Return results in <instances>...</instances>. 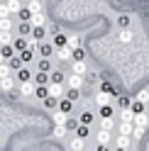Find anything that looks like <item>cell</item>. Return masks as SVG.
I'll list each match as a JSON object with an SVG mask.
<instances>
[{
	"mask_svg": "<svg viewBox=\"0 0 149 151\" xmlns=\"http://www.w3.org/2000/svg\"><path fill=\"white\" fill-rule=\"evenodd\" d=\"M17 90H20V95L30 98V95H34V90H37V83H34V81H22L20 86H17Z\"/></svg>",
	"mask_w": 149,
	"mask_h": 151,
	"instance_id": "obj_1",
	"label": "cell"
},
{
	"mask_svg": "<svg viewBox=\"0 0 149 151\" xmlns=\"http://www.w3.org/2000/svg\"><path fill=\"white\" fill-rule=\"evenodd\" d=\"M37 51H39V56H46V59H49V56H51L54 51H56V46L42 39V42H39V46H37Z\"/></svg>",
	"mask_w": 149,
	"mask_h": 151,
	"instance_id": "obj_2",
	"label": "cell"
},
{
	"mask_svg": "<svg viewBox=\"0 0 149 151\" xmlns=\"http://www.w3.org/2000/svg\"><path fill=\"white\" fill-rule=\"evenodd\" d=\"M66 86H69V88H78V90H83V76H81V73H71L69 78H66Z\"/></svg>",
	"mask_w": 149,
	"mask_h": 151,
	"instance_id": "obj_3",
	"label": "cell"
},
{
	"mask_svg": "<svg viewBox=\"0 0 149 151\" xmlns=\"http://www.w3.org/2000/svg\"><path fill=\"white\" fill-rule=\"evenodd\" d=\"M17 83H20V81H15L12 78V76H5V78H0V90H12V88H17Z\"/></svg>",
	"mask_w": 149,
	"mask_h": 151,
	"instance_id": "obj_4",
	"label": "cell"
},
{
	"mask_svg": "<svg viewBox=\"0 0 149 151\" xmlns=\"http://www.w3.org/2000/svg\"><path fill=\"white\" fill-rule=\"evenodd\" d=\"M110 100H113V95H110V93H105V90H98V93H95V105H98V107L110 105Z\"/></svg>",
	"mask_w": 149,
	"mask_h": 151,
	"instance_id": "obj_5",
	"label": "cell"
},
{
	"mask_svg": "<svg viewBox=\"0 0 149 151\" xmlns=\"http://www.w3.org/2000/svg\"><path fill=\"white\" fill-rule=\"evenodd\" d=\"M17 32H20L22 37H32V32H34V24H32L30 20H25V22H20V24H17Z\"/></svg>",
	"mask_w": 149,
	"mask_h": 151,
	"instance_id": "obj_6",
	"label": "cell"
},
{
	"mask_svg": "<svg viewBox=\"0 0 149 151\" xmlns=\"http://www.w3.org/2000/svg\"><path fill=\"white\" fill-rule=\"evenodd\" d=\"M7 66H10V71H20L22 66H27V63L20 59V54H15V56H10V59H7Z\"/></svg>",
	"mask_w": 149,
	"mask_h": 151,
	"instance_id": "obj_7",
	"label": "cell"
},
{
	"mask_svg": "<svg viewBox=\"0 0 149 151\" xmlns=\"http://www.w3.org/2000/svg\"><path fill=\"white\" fill-rule=\"evenodd\" d=\"M64 90H66V88H64V83H51V81H49V95L61 98V95H64Z\"/></svg>",
	"mask_w": 149,
	"mask_h": 151,
	"instance_id": "obj_8",
	"label": "cell"
},
{
	"mask_svg": "<svg viewBox=\"0 0 149 151\" xmlns=\"http://www.w3.org/2000/svg\"><path fill=\"white\" fill-rule=\"evenodd\" d=\"M95 139H98V144H110L113 134H110V129H103V127H100V129H98V134H95Z\"/></svg>",
	"mask_w": 149,
	"mask_h": 151,
	"instance_id": "obj_9",
	"label": "cell"
},
{
	"mask_svg": "<svg viewBox=\"0 0 149 151\" xmlns=\"http://www.w3.org/2000/svg\"><path fill=\"white\" fill-rule=\"evenodd\" d=\"M132 132H135V122H122V119H120L117 134H129V137H132Z\"/></svg>",
	"mask_w": 149,
	"mask_h": 151,
	"instance_id": "obj_10",
	"label": "cell"
},
{
	"mask_svg": "<svg viewBox=\"0 0 149 151\" xmlns=\"http://www.w3.org/2000/svg\"><path fill=\"white\" fill-rule=\"evenodd\" d=\"M56 56L61 61H69V59H73V49L66 44V46H61V49H56Z\"/></svg>",
	"mask_w": 149,
	"mask_h": 151,
	"instance_id": "obj_11",
	"label": "cell"
},
{
	"mask_svg": "<svg viewBox=\"0 0 149 151\" xmlns=\"http://www.w3.org/2000/svg\"><path fill=\"white\" fill-rule=\"evenodd\" d=\"M135 127H142V129L149 127V117H147V112H137V115H135Z\"/></svg>",
	"mask_w": 149,
	"mask_h": 151,
	"instance_id": "obj_12",
	"label": "cell"
},
{
	"mask_svg": "<svg viewBox=\"0 0 149 151\" xmlns=\"http://www.w3.org/2000/svg\"><path fill=\"white\" fill-rule=\"evenodd\" d=\"M66 119H69V112H64V110H56L51 115V122L54 124H66Z\"/></svg>",
	"mask_w": 149,
	"mask_h": 151,
	"instance_id": "obj_13",
	"label": "cell"
},
{
	"mask_svg": "<svg viewBox=\"0 0 149 151\" xmlns=\"http://www.w3.org/2000/svg\"><path fill=\"white\" fill-rule=\"evenodd\" d=\"M32 81L37 83V86H46V83H49V73H46V71H37L32 76Z\"/></svg>",
	"mask_w": 149,
	"mask_h": 151,
	"instance_id": "obj_14",
	"label": "cell"
},
{
	"mask_svg": "<svg viewBox=\"0 0 149 151\" xmlns=\"http://www.w3.org/2000/svg\"><path fill=\"white\" fill-rule=\"evenodd\" d=\"M30 22H32L34 27H44V24H46V17H44V12H32Z\"/></svg>",
	"mask_w": 149,
	"mask_h": 151,
	"instance_id": "obj_15",
	"label": "cell"
},
{
	"mask_svg": "<svg viewBox=\"0 0 149 151\" xmlns=\"http://www.w3.org/2000/svg\"><path fill=\"white\" fill-rule=\"evenodd\" d=\"M37 71H46V73H51V61L46 59V56H42V59L37 61Z\"/></svg>",
	"mask_w": 149,
	"mask_h": 151,
	"instance_id": "obj_16",
	"label": "cell"
},
{
	"mask_svg": "<svg viewBox=\"0 0 149 151\" xmlns=\"http://www.w3.org/2000/svg\"><path fill=\"white\" fill-rule=\"evenodd\" d=\"M86 71H88V68H86V59H81V61H78V59H73V73L86 76Z\"/></svg>",
	"mask_w": 149,
	"mask_h": 151,
	"instance_id": "obj_17",
	"label": "cell"
},
{
	"mask_svg": "<svg viewBox=\"0 0 149 151\" xmlns=\"http://www.w3.org/2000/svg\"><path fill=\"white\" fill-rule=\"evenodd\" d=\"M100 90L110 93V95H113V98H117V95H120V90H115V86H113V83H110V81H103V83H100Z\"/></svg>",
	"mask_w": 149,
	"mask_h": 151,
	"instance_id": "obj_18",
	"label": "cell"
},
{
	"mask_svg": "<svg viewBox=\"0 0 149 151\" xmlns=\"http://www.w3.org/2000/svg\"><path fill=\"white\" fill-rule=\"evenodd\" d=\"M120 119H122V122H135V110H132V107H122Z\"/></svg>",
	"mask_w": 149,
	"mask_h": 151,
	"instance_id": "obj_19",
	"label": "cell"
},
{
	"mask_svg": "<svg viewBox=\"0 0 149 151\" xmlns=\"http://www.w3.org/2000/svg\"><path fill=\"white\" fill-rule=\"evenodd\" d=\"M88 134H90V124H83V122H78V127H76V137L86 139Z\"/></svg>",
	"mask_w": 149,
	"mask_h": 151,
	"instance_id": "obj_20",
	"label": "cell"
},
{
	"mask_svg": "<svg viewBox=\"0 0 149 151\" xmlns=\"http://www.w3.org/2000/svg\"><path fill=\"white\" fill-rule=\"evenodd\" d=\"M129 144H132V137H129V134H117V146L129 149Z\"/></svg>",
	"mask_w": 149,
	"mask_h": 151,
	"instance_id": "obj_21",
	"label": "cell"
},
{
	"mask_svg": "<svg viewBox=\"0 0 149 151\" xmlns=\"http://www.w3.org/2000/svg\"><path fill=\"white\" fill-rule=\"evenodd\" d=\"M56 49H61V46H66V34H61V32H56L54 34V42H51Z\"/></svg>",
	"mask_w": 149,
	"mask_h": 151,
	"instance_id": "obj_22",
	"label": "cell"
},
{
	"mask_svg": "<svg viewBox=\"0 0 149 151\" xmlns=\"http://www.w3.org/2000/svg\"><path fill=\"white\" fill-rule=\"evenodd\" d=\"M132 37H135V34H132V32H129V29H127V27H122V32H120V34H117V39H120V42H122V44H127V42H132Z\"/></svg>",
	"mask_w": 149,
	"mask_h": 151,
	"instance_id": "obj_23",
	"label": "cell"
},
{
	"mask_svg": "<svg viewBox=\"0 0 149 151\" xmlns=\"http://www.w3.org/2000/svg\"><path fill=\"white\" fill-rule=\"evenodd\" d=\"M12 46L17 49V54H20L22 49H27V37H22V34H20V37H17V39L12 42Z\"/></svg>",
	"mask_w": 149,
	"mask_h": 151,
	"instance_id": "obj_24",
	"label": "cell"
},
{
	"mask_svg": "<svg viewBox=\"0 0 149 151\" xmlns=\"http://www.w3.org/2000/svg\"><path fill=\"white\" fill-rule=\"evenodd\" d=\"M17 81H32V71H27V66H22L20 71H17Z\"/></svg>",
	"mask_w": 149,
	"mask_h": 151,
	"instance_id": "obj_25",
	"label": "cell"
},
{
	"mask_svg": "<svg viewBox=\"0 0 149 151\" xmlns=\"http://www.w3.org/2000/svg\"><path fill=\"white\" fill-rule=\"evenodd\" d=\"M66 124H54V132H51V134L54 137H56V139H64V137H66Z\"/></svg>",
	"mask_w": 149,
	"mask_h": 151,
	"instance_id": "obj_26",
	"label": "cell"
},
{
	"mask_svg": "<svg viewBox=\"0 0 149 151\" xmlns=\"http://www.w3.org/2000/svg\"><path fill=\"white\" fill-rule=\"evenodd\" d=\"M66 44L71 46V49H78V46H81V37L78 34H69L66 37Z\"/></svg>",
	"mask_w": 149,
	"mask_h": 151,
	"instance_id": "obj_27",
	"label": "cell"
},
{
	"mask_svg": "<svg viewBox=\"0 0 149 151\" xmlns=\"http://www.w3.org/2000/svg\"><path fill=\"white\" fill-rule=\"evenodd\" d=\"M0 32H12V20L10 17H0Z\"/></svg>",
	"mask_w": 149,
	"mask_h": 151,
	"instance_id": "obj_28",
	"label": "cell"
},
{
	"mask_svg": "<svg viewBox=\"0 0 149 151\" xmlns=\"http://www.w3.org/2000/svg\"><path fill=\"white\" fill-rule=\"evenodd\" d=\"M34 95L39 98V100H44L46 95H49V83H46V86H37V90H34Z\"/></svg>",
	"mask_w": 149,
	"mask_h": 151,
	"instance_id": "obj_29",
	"label": "cell"
},
{
	"mask_svg": "<svg viewBox=\"0 0 149 151\" xmlns=\"http://www.w3.org/2000/svg\"><path fill=\"white\" fill-rule=\"evenodd\" d=\"M44 34H46V24H44V27H34V32H32V37H34L37 42H42Z\"/></svg>",
	"mask_w": 149,
	"mask_h": 151,
	"instance_id": "obj_30",
	"label": "cell"
},
{
	"mask_svg": "<svg viewBox=\"0 0 149 151\" xmlns=\"http://www.w3.org/2000/svg\"><path fill=\"white\" fill-rule=\"evenodd\" d=\"M98 112H100V117H113V115H115V107H113V105H103Z\"/></svg>",
	"mask_w": 149,
	"mask_h": 151,
	"instance_id": "obj_31",
	"label": "cell"
},
{
	"mask_svg": "<svg viewBox=\"0 0 149 151\" xmlns=\"http://www.w3.org/2000/svg\"><path fill=\"white\" fill-rule=\"evenodd\" d=\"M100 127L113 132V129H115V119H113V117H103V119H100Z\"/></svg>",
	"mask_w": 149,
	"mask_h": 151,
	"instance_id": "obj_32",
	"label": "cell"
},
{
	"mask_svg": "<svg viewBox=\"0 0 149 151\" xmlns=\"http://www.w3.org/2000/svg\"><path fill=\"white\" fill-rule=\"evenodd\" d=\"M78 122H83V124H93V112H90V110H86V112H81V117H78Z\"/></svg>",
	"mask_w": 149,
	"mask_h": 151,
	"instance_id": "obj_33",
	"label": "cell"
},
{
	"mask_svg": "<svg viewBox=\"0 0 149 151\" xmlns=\"http://www.w3.org/2000/svg\"><path fill=\"white\" fill-rule=\"evenodd\" d=\"M7 10H10V12H20L22 10V3H20V0H7Z\"/></svg>",
	"mask_w": 149,
	"mask_h": 151,
	"instance_id": "obj_34",
	"label": "cell"
},
{
	"mask_svg": "<svg viewBox=\"0 0 149 151\" xmlns=\"http://www.w3.org/2000/svg\"><path fill=\"white\" fill-rule=\"evenodd\" d=\"M66 98H69L71 102H76V100L81 98V90H78V88H69V90H66Z\"/></svg>",
	"mask_w": 149,
	"mask_h": 151,
	"instance_id": "obj_35",
	"label": "cell"
},
{
	"mask_svg": "<svg viewBox=\"0 0 149 151\" xmlns=\"http://www.w3.org/2000/svg\"><path fill=\"white\" fill-rule=\"evenodd\" d=\"M59 110H64V112H71V110H73V102H71L69 98H64V100H59Z\"/></svg>",
	"mask_w": 149,
	"mask_h": 151,
	"instance_id": "obj_36",
	"label": "cell"
},
{
	"mask_svg": "<svg viewBox=\"0 0 149 151\" xmlns=\"http://www.w3.org/2000/svg\"><path fill=\"white\" fill-rule=\"evenodd\" d=\"M83 141H86V139L73 137V139H71V149H73V151H83Z\"/></svg>",
	"mask_w": 149,
	"mask_h": 151,
	"instance_id": "obj_37",
	"label": "cell"
},
{
	"mask_svg": "<svg viewBox=\"0 0 149 151\" xmlns=\"http://www.w3.org/2000/svg\"><path fill=\"white\" fill-rule=\"evenodd\" d=\"M12 44V32H0V46Z\"/></svg>",
	"mask_w": 149,
	"mask_h": 151,
	"instance_id": "obj_38",
	"label": "cell"
},
{
	"mask_svg": "<svg viewBox=\"0 0 149 151\" xmlns=\"http://www.w3.org/2000/svg\"><path fill=\"white\" fill-rule=\"evenodd\" d=\"M144 105H147V102H142V100L137 98V100H132V105H129V107H132L135 115H137V112H144Z\"/></svg>",
	"mask_w": 149,
	"mask_h": 151,
	"instance_id": "obj_39",
	"label": "cell"
},
{
	"mask_svg": "<svg viewBox=\"0 0 149 151\" xmlns=\"http://www.w3.org/2000/svg\"><path fill=\"white\" fill-rule=\"evenodd\" d=\"M32 56H34L32 49H22V51H20V59H22L25 63H30V61H32Z\"/></svg>",
	"mask_w": 149,
	"mask_h": 151,
	"instance_id": "obj_40",
	"label": "cell"
},
{
	"mask_svg": "<svg viewBox=\"0 0 149 151\" xmlns=\"http://www.w3.org/2000/svg\"><path fill=\"white\" fill-rule=\"evenodd\" d=\"M49 81H51V83H64V73H61V71H51V73H49Z\"/></svg>",
	"mask_w": 149,
	"mask_h": 151,
	"instance_id": "obj_41",
	"label": "cell"
},
{
	"mask_svg": "<svg viewBox=\"0 0 149 151\" xmlns=\"http://www.w3.org/2000/svg\"><path fill=\"white\" fill-rule=\"evenodd\" d=\"M27 7H30V12H42V3H39V0H30Z\"/></svg>",
	"mask_w": 149,
	"mask_h": 151,
	"instance_id": "obj_42",
	"label": "cell"
},
{
	"mask_svg": "<svg viewBox=\"0 0 149 151\" xmlns=\"http://www.w3.org/2000/svg\"><path fill=\"white\" fill-rule=\"evenodd\" d=\"M117 105L120 107H129V105H132V100H129L127 95H117Z\"/></svg>",
	"mask_w": 149,
	"mask_h": 151,
	"instance_id": "obj_43",
	"label": "cell"
},
{
	"mask_svg": "<svg viewBox=\"0 0 149 151\" xmlns=\"http://www.w3.org/2000/svg\"><path fill=\"white\" fill-rule=\"evenodd\" d=\"M17 15H20V22H25V20H30V17H32V12H30V7H22V10L17 12Z\"/></svg>",
	"mask_w": 149,
	"mask_h": 151,
	"instance_id": "obj_44",
	"label": "cell"
},
{
	"mask_svg": "<svg viewBox=\"0 0 149 151\" xmlns=\"http://www.w3.org/2000/svg\"><path fill=\"white\" fill-rule=\"evenodd\" d=\"M73 59H86V49H83V46H78V49H73Z\"/></svg>",
	"mask_w": 149,
	"mask_h": 151,
	"instance_id": "obj_45",
	"label": "cell"
},
{
	"mask_svg": "<svg viewBox=\"0 0 149 151\" xmlns=\"http://www.w3.org/2000/svg\"><path fill=\"white\" fill-rule=\"evenodd\" d=\"M5 76H10V66H7V61L0 63V78H5Z\"/></svg>",
	"mask_w": 149,
	"mask_h": 151,
	"instance_id": "obj_46",
	"label": "cell"
},
{
	"mask_svg": "<svg viewBox=\"0 0 149 151\" xmlns=\"http://www.w3.org/2000/svg\"><path fill=\"white\" fill-rule=\"evenodd\" d=\"M142 137H144V129H142V127H135V132H132V139L137 141V139H142Z\"/></svg>",
	"mask_w": 149,
	"mask_h": 151,
	"instance_id": "obj_47",
	"label": "cell"
},
{
	"mask_svg": "<svg viewBox=\"0 0 149 151\" xmlns=\"http://www.w3.org/2000/svg\"><path fill=\"white\" fill-rule=\"evenodd\" d=\"M117 24H120V27H127V24H129V17H127V15H120V17H117Z\"/></svg>",
	"mask_w": 149,
	"mask_h": 151,
	"instance_id": "obj_48",
	"label": "cell"
},
{
	"mask_svg": "<svg viewBox=\"0 0 149 151\" xmlns=\"http://www.w3.org/2000/svg\"><path fill=\"white\" fill-rule=\"evenodd\" d=\"M76 127H78L76 119H66V129H69V132H76Z\"/></svg>",
	"mask_w": 149,
	"mask_h": 151,
	"instance_id": "obj_49",
	"label": "cell"
},
{
	"mask_svg": "<svg viewBox=\"0 0 149 151\" xmlns=\"http://www.w3.org/2000/svg\"><path fill=\"white\" fill-rule=\"evenodd\" d=\"M139 100H142V102H149V90L144 88V90H139V95H137Z\"/></svg>",
	"mask_w": 149,
	"mask_h": 151,
	"instance_id": "obj_50",
	"label": "cell"
},
{
	"mask_svg": "<svg viewBox=\"0 0 149 151\" xmlns=\"http://www.w3.org/2000/svg\"><path fill=\"white\" fill-rule=\"evenodd\" d=\"M12 12L10 10H7V5H0V17H10Z\"/></svg>",
	"mask_w": 149,
	"mask_h": 151,
	"instance_id": "obj_51",
	"label": "cell"
},
{
	"mask_svg": "<svg viewBox=\"0 0 149 151\" xmlns=\"http://www.w3.org/2000/svg\"><path fill=\"white\" fill-rule=\"evenodd\" d=\"M56 32H59V27H56V24H51V22H49V34L54 37V34H56Z\"/></svg>",
	"mask_w": 149,
	"mask_h": 151,
	"instance_id": "obj_52",
	"label": "cell"
},
{
	"mask_svg": "<svg viewBox=\"0 0 149 151\" xmlns=\"http://www.w3.org/2000/svg\"><path fill=\"white\" fill-rule=\"evenodd\" d=\"M95 151H110V149H108V144H98V149H95Z\"/></svg>",
	"mask_w": 149,
	"mask_h": 151,
	"instance_id": "obj_53",
	"label": "cell"
},
{
	"mask_svg": "<svg viewBox=\"0 0 149 151\" xmlns=\"http://www.w3.org/2000/svg\"><path fill=\"white\" fill-rule=\"evenodd\" d=\"M7 59H5V54H3V49H0V63H5Z\"/></svg>",
	"mask_w": 149,
	"mask_h": 151,
	"instance_id": "obj_54",
	"label": "cell"
},
{
	"mask_svg": "<svg viewBox=\"0 0 149 151\" xmlns=\"http://www.w3.org/2000/svg\"><path fill=\"white\" fill-rule=\"evenodd\" d=\"M117 151H127V149H122V146H117Z\"/></svg>",
	"mask_w": 149,
	"mask_h": 151,
	"instance_id": "obj_55",
	"label": "cell"
},
{
	"mask_svg": "<svg viewBox=\"0 0 149 151\" xmlns=\"http://www.w3.org/2000/svg\"><path fill=\"white\" fill-rule=\"evenodd\" d=\"M147 90H149V86H147Z\"/></svg>",
	"mask_w": 149,
	"mask_h": 151,
	"instance_id": "obj_56",
	"label": "cell"
}]
</instances>
